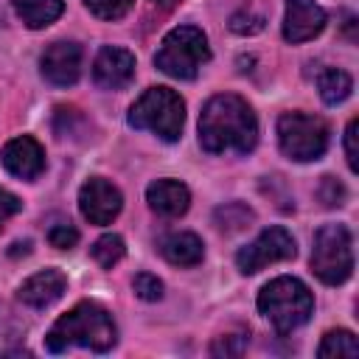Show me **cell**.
Instances as JSON below:
<instances>
[{
	"instance_id": "6da1fadb",
	"label": "cell",
	"mask_w": 359,
	"mask_h": 359,
	"mask_svg": "<svg viewBox=\"0 0 359 359\" xmlns=\"http://www.w3.org/2000/svg\"><path fill=\"white\" fill-rule=\"evenodd\" d=\"M199 143L208 154H247L258 143V118L236 93L213 95L199 115Z\"/></svg>"
},
{
	"instance_id": "7a4b0ae2",
	"label": "cell",
	"mask_w": 359,
	"mask_h": 359,
	"mask_svg": "<svg viewBox=\"0 0 359 359\" xmlns=\"http://www.w3.org/2000/svg\"><path fill=\"white\" fill-rule=\"evenodd\" d=\"M115 342H118L115 320L109 317V311L104 306L90 303V300H81L67 314H62L45 337V348L50 353H62L70 345L90 348L95 353H107Z\"/></svg>"
},
{
	"instance_id": "3957f363",
	"label": "cell",
	"mask_w": 359,
	"mask_h": 359,
	"mask_svg": "<svg viewBox=\"0 0 359 359\" xmlns=\"http://www.w3.org/2000/svg\"><path fill=\"white\" fill-rule=\"evenodd\" d=\"M258 311L275 325L280 337H286L311 317L314 297L303 280L280 275L258 292Z\"/></svg>"
},
{
	"instance_id": "277c9868",
	"label": "cell",
	"mask_w": 359,
	"mask_h": 359,
	"mask_svg": "<svg viewBox=\"0 0 359 359\" xmlns=\"http://www.w3.org/2000/svg\"><path fill=\"white\" fill-rule=\"evenodd\" d=\"M182 123H185V101L171 87H149L129 109L132 129H149L165 143L180 140Z\"/></svg>"
},
{
	"instance_id": "5b68a950",
	"label": "cell",
	"mask_w": 359,
	"mask_h": 359,
	"mask_svg": "<svg viewBox=\"0 0 359 359\" xmlns=\"http://www.w3.org/2000/svg\"><path fill=\"white\" fill-rule=\"evenodd\" d=\"M208 62H210V45L202 28L196 25H180L168 31L154 53L157 70H163L171 79H185V81L196 79L199 67Z\"/></svg>"
},
{
	"instance_id": "8992f818",
	"label": "cell",
	"mask_w": 359,
	"mask_h": 359,
	"mask_svg": "<svg viewBox=\"0 0 359 359\" xmlns=\"http://www.w3.org/2000/svg\"><path fill=\"white\" fill-rule=\"evenodd\" d=\"M311 272L325 286H339L353 272V241L345 224H323L314 233Z\"/></svg>"
},
{
	"instance_id": "52a82bcc",
	"label": "cell",
	"mask_w": 359,
	"mask_h": 359,
	"mask_svg": "<svg viewBox=\"0 0 359 359\" xmlns=\"http://www.w3.org/2000/svg\"><path fill=\"white\" fill-rule=\"evenodd\" d=\"M278 146L289 160L311 163L328 149V123L309 112H283L278 118Z\"/></svg>"
},
{
	"instance_id": "ba28073f",
	"label": "cell",
	"mask_w": 359,
	"mask_h": 359,
	"mask_svg": "<svg viewBox=\"0 0 359 359\" xmlns=\"http://www.w3.org/2000/svg\"><path fill=\"white\" fill-rule=\"evenodd\" d=\"M297 247H294V238L286 227H266L255 241H250L247 247H241L236 252V264L244 275H252L269 264H278V261H289L294 258Z\"/></svg>"
},
{
	"instance_id": "9c48e42d",
	"label": "cell",
	"mask_w": 359,
	"mask_h": 359,
	"mask_svg": "<svg viewBox=\"0 0 359 359\" xmlns=\"http://www.w3.org/2000/svg\"><path fill=\"white\" fill-rule=\"evenodd\" d=\"M79 208H81V216L90 222V224H109L121 208H123V196L121 191L107 182L104 177H93L81 185L79 191Z\"/></svg>"
},
{
	"instance_id": "30bf717a",
	"label": "cell",
	"mask_w": 359,
	"mask_h": 359,
	"mask_svg": "<svg viewBox=\"0 0 359 359\" xmlns=\"http://www.w3.org/2000/svg\"><path fill=\"white\" fill-rule=\"evenodd\" d=\"M39 67L45 81H50L53 87H73L81 76V45L67 39L48 45L39 59Z\"/></svg>"
},
{
	"instance_id": "8fae6325",
	"label": "cell",
	"mask_w": 359,
	"mask_h": 359,
	"mask_svg": "<svg viewBox=\"0 0 359 359\" xmlns=\"http://www.w3.org/2000/svg\"><path fill=\"white\" fill-rule=\"evenodd\" d=\"M93 79L104 90H121L135 79V53L118 45H104L93 62Z\"/></svg>"
},
{
	"instance_id": "7c38bea8",
	"label": "cell",
	"mask_w": 359,
	"mask_h": 359,
	"mask_svg": "<svg viewBox=\"0 0 359 359\" xmlns=\"http://www.w3.org/2000/svg\"><path fill=\"white\" fill-rule=\"evenodd\" d=\"M325 8L314 0H286V17H283V36L286 42H309L325 28Z\"/></svg>"
},
{
	"instance_id": "4fadbf2b",
	"label": "cell",
	"mask_w": 359,
	"mask_h": 359,
	"mask_svg": "<svg viewBox=\"0 0 359 359\" xmlns=\"http://www.w3.org/2000/svg\"><path fill=\"white\" fill-rule=\"evenodd\" d=\"M3 165L8 174L20 177V180H36L45 171V151L42 146L31 137V135H17L3 146L0 154Z\"/></svg>"
},
{
	"instance_id": "5bb4252c",
	"label": "cell",
	"mask_w": 359,
	"mask_h": 359,
	"mask_svg": "<svg viewBox=\"0 0 359 359\" xmlns=\"http://www.w3.org/2000/svg\"><path fill=\"white\" fill-rule=\"evenodd\" d=\"M65 289H67V278L59 269H42L28 280H22V286L17 289V297L31 309H48L65 294Z\"/></svg>"
},
{
	"instance_id": "9a60e30c",
	"label": "cell",
	"mask_w": 359,
	"mask_h": 359,
	"mask_svg": "<svg viewBox=\"0 0 359 359\" xmlns=\"http://www.w3.org/2000/svg\"><path fill=\"white\" fill-rule=\"evenodd\" d=\"M146 202L154 213L165 216V219H177L188 210L191 205V191L177 182V180H154L146 188Z\"/></svg>"
},
{
	"instance_id": "2e32d148",
	"label": "cell",
	"mask_w": 359,
	"mask_h": 359,
	"mask_svg": "<svg viewBox=\"0 0 359 359\" xmlns=\"http://www.w3.org/2000/svg\"><path fill=\"white\" fill-rule=\"evenodd\" d=\"M160 255L174 266H196L205 255V244L194 233H168L160 241Z\"/></svg>"
},
{
	"instance_id": "e0dca14e",
	"label": "cell",
	"mask_w": 359,
	"mask_h": 359,
	"mask_svg": "<svg viewBox=\"0 0 359 359\" xmlns=\"http://www.w3.org/2000/svg\"><path fill=\"white\" fill-rule=\"evenodd\" d=\"M11 6L28 28H45L65 11V0H11Z\"/></svg>"
},
{
	"instance_id": "ac0fdd59",
	"label": "cell",
	"mask_w": 359,
	"mask_h": 359,
	"mask_svg": "<svg viewBox=\"0 0 359 359\" xmlns=\"http://www.w3.org/2000/svg\"><path fill=\"white\" fill-rule=\"evenodd\" d=\"M317 90H320V98L328 107H337V104H342L351 95L353 79L345 70H339V67H325L320 73V79H317Z\"/></svg>"
},
{
	"instance_id": "d6986e66",
	"label": "cell",
	"mask_w": 359,
	"mask_h": 359,
	"mask_svg": "<svg viewBox=\"0 0 359 359\" xmlns=\"http://www.w3.org/2000/svg\"><path fill=\"white\" fill-rule=\"evenodd\" d=\"M213 222L224 233H241L255 222V213L244 202H227V205H219L213 210Z\"/></svg>"
},
{
	"instance_id": "ffe728a7",
	"label": "cell",
	"mask_w": 359,
	"mask_h": 359,
	"mask_svg": "<svg viewBox=\"0 0 359 359\" xmlns=\"http://www.w3.org/2000/svg\"><path fill=\"white\" fill-rule=\"evenodd\" d=\"M317 356L323 359H334V356H348V359H356L359 356V342L351 331L345 328H337V331H328L317 348Z\"/></svg>"
},
{
	"instance_id": "44dd1931",
	"label": "cell",
	"mask_w": 359,
	"mask_h": 359,
	"mask_svg": "<svg viewBox=\"0 0 359 359\" xmlns=\"http://www.w3.org/2000/svg\"><path fill=\"white\" fill-rule=\"evenodd\" d=\"M123 252H126V244H123V238H121L118 233H107V236H101V238L93 244V258H95L98 266H104V269H112V266L123 258Z\"/></svg>"
},
{
	"instance_id": "7402d4cb",
	"label": "cell",
	"mask_w": 359,
	"mask_h": 359,
	"mask_svg": "<svg viewBox=\"0 0 359 359\" xmlns=\"http://www.w3.org/2000/svg\"><path fill=\"white\" fill-rule=\"evenodd\" d=\"M264 25H266V17H264L258 8H252V6H244V8H238V11L230 17V31L238 34V36L261 34Z\"/></svg>"
},
{
	"instance_id": "603a6c76",
	"label": "cell",
	"mask_w": 359,
	"mask_h": 359,
	"mask_svg": "<svg viewBox=\"0 0 359 359\" xmlns=\"http://www.w3.org/2000/svg\"><path fill=\"white\" fill-rule=\"evenodd\" d=\"M247 342H250V331H233V334H222L213 339L210 345V353L213 356H241L247 351Z\"/></svg>"
},
{
	"instance_id": "cb8c5ba5",
	"label": "cell",
	"mask_w": 359,
	"mask_h": 359,
	"mask_svg": "<svg viewBox=\"0 0 359 359\" xmlns=\"http://www.w3.org/2000/svg\"><path fill=\"white\" fill-rule=\"evenodd\" d=\"M84 3L90 14H95L98 20H121L135 6V0H84Z\"/></svg>"
},
{
	"instance_id": "d4e9b609",
	"label": "cell",
	"mask_w": 359,
	"mask_h": 359,
	"mask_svg": "<svg viewBox=\"0 0 359 359\" xmlns=\"http://www.w3.org/2000/svg\"><path fill=\"white\" fill-rule=\"evenodd\" d=\"M317 199L325 208H339V205H345L348 191H345V185L337 177H323L320 180V188H317Z\"/></svg>"
},
{
	"instance_id": "484cf974",
	"label": "cell",
	"mask_w": 359,
	"mask_h": 359,
	"mask_svg": "<svg viewBox=\"0 0 359 359\" xmlns=\"http://www.w3.org/2000/svg\"><path fill=\"white\" fill-rule=\"evenodd\" d=\"M132 286H135V294L140 297V300H160L163 297V280L157 278V275H149V272H140V275H135V280H132Z\"/></svg>"
},
{
	"instance_id": "4316f807",
	"label": "cell",
	"mask_w": 359,
	"mask_h": 359,
	"mask_svg": "<svg viewBox=\"0 0 359 359\" xmlns=\"http://www.w3.org/2000/svg\"><path fill=\"white\" fill-rule=\"evenodd\" d=\"M48 241H50V247H56V250H70V247H76V241H79V230H76L73 224H53V227L48 230Z\"/></svg>"
},
{
	"instance_id": "83f0119b",
	"label": "cell",
	"mask_w": 359,
	"mask_h": 359,
	"mask_svg": "<svg viewBox=\"0 0 359 359\" xmlns=\"http://www.w3.org/2000/svg\"><path fill=\"white\" fill-rule=\"evenodd\" d=\"M20 208H22V202H20L14 194H8V191L0 188V230H3V224H6L14 213H20Z\"/></svg>"
},
{
	"instance_id": "f1b7e54d",
	"label": "cell",
	"mask_w": 359,
	"mask_h": 359,
	"mask_svg": "<svg viewBox=\"0 0 359 359\" xmlns=\"http://www.w3.org/2000/svg\"><path fill=\"white\" fill-rule=\"evenodd\" d=\"M356 126H359V121L351 118L348 121V129H345V157H348L351 171H356Z\"/></svg>"
},
{
	"instance_id": "f546056e",
	"label": "cell",
	"mask_w": 359,
	"mask_h": 359,
	"mask_svg": "<svg viewBox=\"0 0 359 359\" xmlns=\"http://www.w3.org/2000/svg\"><path fill=\"white\" fill-rule=\"evenodd\" d=\"M11 247H14L11 255H20V252L28 255V252H31V241H17V244H11Z\"/></svg>"
},
{
	"instance_id": "4dcf8cb0",
	"label": "cell",
	"mask_w": 359,
	"mask_h": 359,
	"mask_svg": "<svg viewBox=\"0 0 359 359\" xmlns=\"http://www.w3.org/2000/svg\"><path fill=\"white\" fill-rule=\"evenodd\" d=\"M154 3H160V6H174V3H180V0H154Z\"/></svg>"
}]
</instances>
